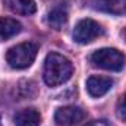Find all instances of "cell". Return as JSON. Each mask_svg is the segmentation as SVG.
I'll list each match as a JSON object with an SVG mask.
<instances>
[{"label": "cell", "instance_id": "1", "mask_svg": "<svg viewBox=\"0 0 126 126\" xmlns=\"http://www.w3.org/2000/svg\"><path fill=\"white\" fill-rule=\"evenodd\" d=\"M73 73V66L69 59L59 53H50L44 62V82L48 87L62 85L70 79Z\"/></svg>", "mask_w": 126, "mask_h": 126}, {"label": "cell", "instance_id": "2", "mask_svg": "<svg viewBox=\"0 0 126 126\" xmlns=\"http://www.w3.org/2000/svg\"><path fill=\"white\" fill-rule=\"evenodd\" d=\"M38 53V46L35 43H21L6 53V62L13 69H25L31 66Z\"/></svg>", "mask_w": 126, "mask_h": 126}, {"label": "cell", "instance_id": "3", "mask_svg": "<svg viewBox=\"0 0 126 126\" xmlns=\"http://www.w3.org/2000/svg\"><path fill=\"white\" fill-rule=\"evenodd\" d=\"M91 62L97 67L119 72L125 66V56L116 48H101L93 53Z\"/></svg>", "mask_w": 126, "mask_h": 126}, {"label": "cell", "instance_id": "4", "mask_svg": "<svg viewBox=\"0 0 126 126\" xmlns=\"http://www.w3.org/2000/svg\"><path fill=\"white\" fill-rule=\"evenodd\" d=\"M103 35V28L93 19H82L76 24L73 30V40L79 44H88Z\"/></svg>", "mask_w": 126, "mask_h": 126}, {"label": "cell", "instance_id": "5", "mask_svg": "<svg viewBox=\"0 0 126 126\" xmlns=\"http://www.w3.org/2000/svg\"><path fill=\"white\" fill-rule=\"evenodd\" d=\"M85 116L87 114L82 109L75 107V106H66V107H60L56 110L54 120L59 126H73L82 122Z\"/></svg>", "mask_w": 126, "mask_h": 126}, {"label": "cell", "instance_id": "6", "mask_svg": "<svg viewBox=\"0 0 126 126\" xmlns=\"http://www.w3.org/2000/svg\"><path fill=\"white\" fill-rule=\"evenodd\" d=\"M113 87V81L107 76H91L87 81V90L91 97H101L107 94Z\"/></svg>", "mask_w": 126, "mask_h": 126}, {"label": "cell", "instance_id": "7", "mask_svg": "<svg viewBox=\"0 0 126 126\" xmlns=\"http://www.w3.org/2000/svg\"><path fill=\"white\" fill-rule=\"evenodd\" d=\"M6 7L18 15H32L37 10L34 0H3Z\"/></svg>", "mask_w": 126, "mask_h": 126}, {"label": "cell", "instance_id": "8", "mask_svg": "<svg viewBox=\"0 0 126 126\" xmlns=\"http://www.w3.org/2000/svg\"><path fill=\"white\" fill-rule=\"evenodd\" d=\"M41 122V116L35 109H24L15 114L16 126H38Z\"/></svg>", "mask_w": 126, "mask_h": 126}, {"label": "cell", "instance_id": "9", "mask_svg": "<svg viewBox=\"0 0 126 126\" xmlns=\"http://www.w3.org/2000/svg\"><path fill=\"white\" fill-rule=\"evenodd\" d=\"M47 25L54 30H62V27L67 22V10L63 4L53 7L47 15Z\"/></svg>", "mask_w": 126, "mask_h": 126}, {"label": "cell", "instance_id": "10", "mask_svg": "<svg viewBox=\"0 0 126 126\" xmlns=\"http://www.w3.org/2000/svg\"><path fill=\"white\" fill-rule=\"evenodd\" d=\"M94 6L98 10L113 15L126 13V0H95Z\"/></svg>", "mask_w": 126, "mask_h": 126}, {"label": "cell", "instance_id": "11", "mask_svg": "<svg viewBox=\"0 0 126 126\" xmlns=\"http://www.w3.org/2000/svg\"><path fill=\"white\" fill-rule=\"evenodd\" d=\"M21 31V24L13 18H0V38H10Z\"/></svg>", "mask_w": 126, "mask_h": 126}, {"label": "cell", "instance_id": "12", "mask_svg": "<svg viewBox=\"0 0 126 126\" xmlns=\"http://www.w3.org/2000/svg\"><path fill=\"white\" fill-rule=\"evenodd\" d=\"M16 90H18L19 100L30 98L32 95H35V84L31 82V81H21V82H18Z\"/></svg>", "mask_w": 126, "mask_h": 126}, {"label": "cell", "instance_id": "13", "mask_svg": "<svg viewBox=\"0 0 126 126\" xmlns=\"http://www.w3.org/2000/svg\"><path fill=\"white\" fill-rule=\"evenodd\" d=\"M117 114H119V117L122 120L126 122V94L120 98V101L117 104Z\"/></svg>", "mask_w": 126, "mask_h": 126}, {"label": "cell", "instance_id": "14", "mask_svg": "<svg viewBox=\"0 0 126 126\" xmlns=\"http://www.w3.org/2000/svg\"><path fill=\"white\" fill-rule=\"evenodd\" d=\"M0 125H1V119H0Z\"/></svg>", "mask_w": 126, "mask_h": 126}]
</instances>
